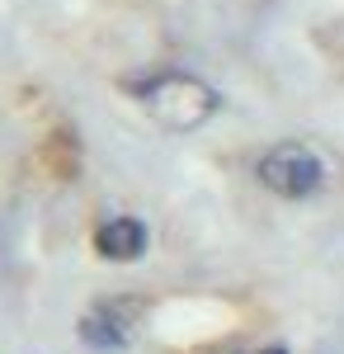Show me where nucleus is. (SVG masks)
<instances>
[{
  "label": "nucleus",
  "instance_id": "obj_3",
  "mask_svg": "<svg viewBox=\"0 0 344 354\" xmlns=\"http://www.w3.org/2000/svg\"><path fill=\"white\" fill-rule=\"evenodd\" d=\"M142 317V302L137 298H113V302H99L80 317V345L95 354H118L128 350L133 340V322Z\"/></svg>",
  "mask_w": 344,
  "mask_h": 354
},
{
  "label": "nucleus",
  "instance_id": "obj_5",
  "mask_svg": "<svg viewBox=\"0 0 344 354\" xmlns=\"http://www.w3.org/2000/svg\"><path fill=\"white\" fill-rule=\"evenodd\" d=\"M236 354H288V345H260V350H236Z\"/></svg>",
  "mask_w": 344,
  "mask_h": 354
},
{
  "label": "nucleus",
  "instance_id": "obj_4",
  "mask_svg": "<svg viewBox=\"0 0 344 354\" xmlns=\"http://www.w3.org/2000/svg\"><path fill=\"white\" fill-rule=\"evenodd\" d=\"M146 222L142 218H108L99 232H95V245H99V255L104 260H118V265H128V260H142L146 255Z\"/></svg>",
  "mask_w": 344,
  "mask_h": 354
},
{
  "label": "nucleus",
  "instance_id": "obj_2",
  "mask_svg": "<svg viewBox=\"0 0 344 354\" xmlns=\"http://www.w3.org/2000/svg\"><path fill=\"white\" fill-rule=\"evenodd\" d=\"M255 175H260V185H265L269 194L292 198V203L321 194L325 180H330L325 161H321L307 142H278V147H269L265 156H260V165H255Z\"/></svg>",
  "mask_w": 344,
  "mask_h": 354
},
{
  "label": "nucleus",
  "instance_id": "obj_1",
  "mask_svg": "<svg viewBox=\"0 0 344 354\" xmlns=\"http://www.w3.org/2000/svg\"><path fill=\"white\" fill-rule=\"evenodd\" d=\"M133 95L165 133H193L222 113V90L193 71H170V66L151 71V76L133 81Z\"/></svg>",
  "mask_w": 344,
  "mask_h": 354
}]
</instances>
